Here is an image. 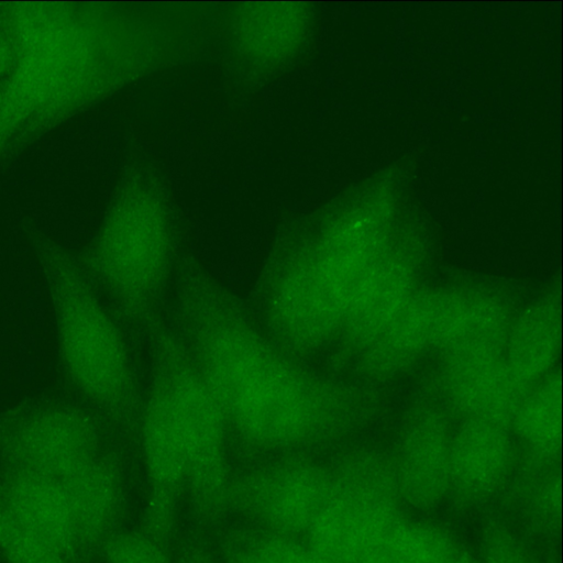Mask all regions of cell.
Segmentation results:
<instances>
[{"label":"cell","mask_w":563,"mask_h":563,"mask_svg":"<svg viewBox=\"0 0 563 563\" xmlns=\"http://www.w3.org/2000/svg\"><path fill=\"white\" fill-rule=\"evenodd\" d=\"M179 338L212 391L229 435L272 457L305 454L363 419L366 398L277 346L239 297L195 261L175 273Z\"/></svg>","instance_id":"obj_1"},{"label":"cell","mask_w":563,"mask_h":563,"mask_svg":"<svg viewBox=\"0 0 563 563\" xmlns=\"http://www.w3.org/2000/svg\"><path fill=\"white\" fill-rule=\"evenodd\" d=\"M62 363L74 386L130 432L142 399L120 329L78 267L52 253L45 261Z\"/></svg>","instance_id":"obj_2"},{"label":"cell","mask_w":563,"mask_h":563,"mask_svg":"<svg viewBox=\"0 0 563 563\" xmlns=\"http://www.w3.org/2000/svg\"><path fill=\"white\" fill-rule=\"evenodd\" d=\"M400 501L390 459L351 452L330 470L305 543L319 563H362L401 521Z\"/></svg>","instance_id":"obj_3"},{"label":"cell","mask_w":563,"mask_h":563,"mask_svg":"<svg viewBox=\"0 0 563 563\" xmlns=\"http://www.w3.org/2000/svg\"><path fill=\"white\" fill-rule=\"evenodd\" d=\"M150 361L166 375L188 430L186 494L200 525H217L229 512L232 475L228 428L221 409L176 330L157 317L145 328Z\"/></svg>","instance_id":"obj_4"},{"label":"cell","mask_w":563,"mask_h":563,"mask_svg":"<svg viewBox=\"0 0 563 563\" xmlns=\"http://www.w3.org/2000/svg\"><path fill=\"white\" fill-rule=\"evenodd\" d=\"M256 297L263 331L299 361L340 335L349 307L313 250L273 258L260 277Z\"/></svg>","instance_id":"obj_5"},{"label":"cell","mask_w":563,"mask_h":563,"mask_svg":"<svg viewBox=\"0 0 563 563\" xmlns=\"http://www.w3.org/2000/svg\"><path fill=\"white\" fill-rule=\"evenodd\" d=\"M95 277L132 320L145 327L172 273V243L163 221L120 216L99 234L89 256Z\"/></svg>","instance_id":"obj_6"},{"label":"cell","mask_w":563,"mask_h":563,"mask_svg":"<svg viewBox=\"0 0 563 563\" xmlns=\"http://www.w3.org/2000/svg\"><path fill=\"white\" fill-rule=\"evenodd\" d=\"M137 432L148 484L142 529L167 542L174 538L179 501L186 493L188 439L174 391L163 371L152 362Z\"/></svg>","instance_id":"obj_7"},{"label":"cell","mask_w":563,"mask_h":563,"mask_svg":"<svg viewBox=\"0 0 563 563\" xmlns=\"http://www.w3.org/2000/svg\"><path fill=\"white\" fill-rule=\"evenodd\" d=\"M330 468L307 456H277L232 476L229 511L283 534H306L324 499Z\"/></svg>","instance_id":"obj_8"},{"label":"cell","mask_w":563,"mask_h":563,"mask_svg":"<svg viewBox=\"0 0 563 563\" xmlns=\"http://www.w3.org/2000/svg\"><path fill=\"white\" fill-rule=\"evenodd\" d=\"M98 454L93 420L69 405L26 406L0 418V459L8 468L62 479Z\"/></svg>","instance_id":"obj_9"},{"label":"cell","mask_w":563,"mask_h":563,"mask_svg":"<svg viewBox=\"0 0 563 563\" xmlns=\"http://www.w3.org/2000/svg\"><path fill=\"white\" fill-rule=\"evenodd\" d=\"M452 431L446 408L435 400L407 411L390 459L401 501L428 509L449 494Z\"/></svg>","instance_id":"obj_10"},{"label":"cell","mask_w":563,"mask_h":563,"mask_svg":"<svg viewBox=\"0 0 563 563\" xmlns=\"http://www.w3.org/2000/svg\"><path fill=\"white\" fill-rule=\"evenodd\" d=\"M440 393L444 407L465 419L508 426L525 395L512 377L503 350L441 355Z\"/></svg>","instance_id":"obj_11"},{"label":"cell","mask_w":563,"mask_h":563,"mask_svg":"<svg viewBox=\"0 0 563 563\" xmlns=\"http://www.w3.org/2000/svg\"><path fill=\"white\" fill-rule=\"evenodd\" d=\"M514 317L509 298L483 284L437 290L434 350L441 355L503 350Z\"/></svg>","instance_id":"obj_12"},{"label":"cell","mask_w":563,"mask_h":563,"mask_svg":"<svg viewBox=\"0 0 563 563\" xmlns=\"http://www.w3.org/2000/svg\"><path fill=\"white\" fill-rule=\"evenodd\" d=\"M0 500L25 529L68 563L85 555L65 489L59 479L8 468L0 479Z\"/></svg>","instance_id":"obj_13"},{"label":"cell","mask_w":563,"mask_h":563,"mask_svg":"<svg viewBox=\"0 0 563 563\" xmlns=\"http://www.w3.org/2000/svg\"><path fill=\"white\" fill-rule=\"evenodd\" d=\"M514 435L508 426L465 419L453 429L450 445V492L465 503L495 493L514 461Z\"/></svg>","instance_id":"obj_14"},{"label":"cell","mask_w":563,"mask_h":563,"mask_svg":"<svg viewBox=\"0 0 563 563\" xmlns=\"http://www.w3.org/2000/svg\"><path fill=\"white\" fill-rule=\"evenodd\" d=\"M417 287L412 262L382 254L365 274L349 303L340 338L357 353L401 311Z\"/></svg>","instance_id":"obj_15"},{"label":"cell","mask_w":563,"mask_h":563,"mask_svg":"<svg viewBox=\"0 0 563 563\" xmlns=\"http://www.w3.org/2000/svg\"><path fill=\"white\" fill-rule=\"evenodd\" d=\"M437 289L418 288L396 318L358 352L361 372L393 379L434 350Z\"/></svg>","instance_id":"obj_16"},{"label":"cell","mask_w":563,"mask_h":563,"mask_svg":"<svg viewBox=\"0 0 563 563\" xmlns=\"http://www.w3.org/2000/svg\"><path fill=\"white\" fill-rule=\"evenodd\" d=\"M560 350L561 300L560 292L552 290L514 313L503 355L512 377L527 391L558 369Z\"/></svg>","instance_id":"obj_17"},{"label":"cell","mask_w":563,"mask_h":563,"mask_svg":"<svg viewBox=\"0 0 563 563\" xmlns=\"http://www.w3.org/2000/svg\"><path fill=\"white\" fill-rule=\"evenodd\" d=\"M85 553L99 549L114 532L123 507V481L115 462L98 454L59 479Z\"/></svg>","instance_id":"obj_18"},{"label":"cell","mask_w":563,"mask_h":563,"mask_svg":"<svg viewBox=\"0 0 563 563\" xmlns=\"http://www.w3.org/2000/svg\"><path fill=\"white\" fill-rule=\"evenodd\" d=\"M560 369L522 396L509 424L518 439L536 457L554 459L562 439V388Z\"/></svg>","instance_id":"obj_19"},{"label":"cell","mask_w":563,"mask_h":563,"mask_svg":"<svg viewBox=\"0 0 563 563\" xmlns=\"http://www.w3.org/2000/svg\"><path fill=\"white\" fill-rule=\"evenodd\" d=\"M217 547L221 563H319L297 537L244 521L227 527Z\"/></svg>","instance_id":"obj_20"},{"label":"cell","mask_w":563,"mask_h":563,"mask_svg":"<svg viewBox=\"0 0 563 563\" xmlns=\"http://www.w3.org/2000/svg\"><path fill=\"white\" fill-rule=\"evenodd\" d=\"M362 563H457V558L441 529L400 521Z\"/></svg>","instance_id":"obj_21"},{"label":"cell","mask_w":563,"mask_h":563,"mask_svg":"<svg viewBox=\"0 0 563 563\" xmlns=\"http://www.w3.org/2000/svg\"><path fill=\"white\" fill-rule=\"evenodd\" d=\"M0 553L7 563H68L25 529L0 500Z\"/></svg>","instance_id":"obj_22"},{"label":"cell","mask_w":563,"mask_h":563,"mask_svg":"<svg viewBox=\"0 0 563 563\" xmlns=\"http://www.w3.org/2000/svg\"><path fill=\"white\" fill-rule=\"evenodd\" d=\"M100 551L107 563H175L168 549L142 530L117 531Z\"/></svg>","instance_id":"obj_23"},{"label":"cell","mask_w":563,"mask_h":563,"mask_svg":"<svg viewBox=\"0 0 563 563\" xmlns=\"http://www.w3.org/2000/svg\"><path fill=\"white\" fill-rule=\"evenodd\" d=\"M175 563H221L216 553L198 534L181 537L174 560Z\"/></svg>","instance_id":"obj_24"}]
</instances>
